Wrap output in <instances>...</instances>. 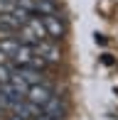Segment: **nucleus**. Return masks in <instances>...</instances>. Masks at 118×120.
I'll return each mask as SVG.
<instances>
[{
    "label": "nucleus",
    "mask_w": 118,
    "mask_h": 120,
    "mask_svg": "<svg viewBox=\"0 0 118 120\" xmlns=\"http://www.w3.org/2000/svg\"><path fill=\"white\" fill-rule=\"evenodd\" d=\"M42 22H44L47 37H49L52 42H59L64 34H67V25H64V20L59 17V12H52V15H42Z\"/></svg>",
    "instance_id": "nucleus-1"
},
{
    "label": "nucleus",
    "mask_w": 118,
    "mask_h": 120,
    "mask_svg": "<svg viewBox=\"0 0 118 120\" xmlns=\"http://www.w3.org/2000/svg\"><path fill=\"white\" fill-rule=\"evenodd\" d=\"M42 113H44L49 120H64V113H67V105H64V101L59 98L57 93L49 98V101L42 105Z\"/></svg>",
    "instance_id": "nucleus-4"
},
{
    "label": "nucleus",
    "mask_w": 118,
    "mask_h": 120,
    "mask_svg": "<svg viewBox=\"0 0 118 120\" xmlns=\"http://www.w3.org/2000/svg\"><path fill=\"white\" fill-rule=\"evenodd\" d=\"M5 120H25V118L17 115V113H8V118H5Z\"/></svg>",
    "instance_id": "nucleus-7"
},
{
    "label": "nucleus",
    "mask_w": 118,
    "mask_h": 120,
    "mask_svg": "<svg viewBox=\"0 0 118 120\" xmlns=\"http://www.w3.org/2000/svg\"><path fill=\"white\" fill-rule=\"evenodd\" d=\"M15 34H17V30H15V27L8 22V17L0 12V39H5V37H15Z\"/></svg>",
    "instance_id": "nucleus-6"
},
{
    "label": "nucleus",
    "mask_w": 118,
    "mask_h": 120,
    "mask_svg": "<svg viewBox=\"0 0 118 120\" xmlns=\"http://www.w3.org/2000/svg\"><path fill=\"white\" fill-rule=\"evenodd\" d=\"M32 120H49V118H47L44 113H42V115H37V118H32Z\"/></svg>",
    "instance_id": "nucleus-8"
},
{
    "label": "nucleus",
    "mask_w": 118,
    "mask_h": 120,
    "mask_svg": "<svg viewBox=\"0 0 118 120\" xmlns=\"http://www.w3.org/2000/svg\"><path fill=\"white\" fill-rule=\"evenodd\" d=\"M3 3H15V5H17V0H3Z\"/></svg>",
    "instance_id": "nucleus-9"
},
{
    "label": "nucleus",
    "mask_w": 118,
    "mask_h": 120,
    "mask_svg": "<svg viewBox=\"0 0 118 120\" xmlns=\"http://www.w3.org/2000/svg\"><path fill=\"white\" fill-rule=\"evenodd\" d=\"M54 96V86L49 83V81H42V83H35L27 88V93H25V98L32 103H37V105H44L49 98Z\"/></svg>",
    "instance_id": "nucleus-2"
},
{
    "label": "nucleus",
    "mask_w": 118,
    "mask_h": 120,
    "mask_svg": "<svg viewBox=\"0 0 118 120\" xmlns=\"http://www.w3.org/2000/svg\"><path fill=\"white\" fill-rule=\"evenodd\" d=\"M10 113H17V115H22L25 120H32V118L42 115V105H37V103H32V101H27V98H25V101H20Z\"/></svg>",
    "instance_id": "nucleus-5"
},
{
    "label": "nucleus",
    "mask_w": 118,
    "mask_h": 120,
    "mask_svg": "<svg viewBox=\"0 0 118 120\" xmlns=\"http://www.w3.org/2000/svg\"><path fill=\"white\" fill-rule=\"evenodd\" d=\"M32 47H35V52L39 54V56L44 59L47 64H57L59 59H62L57 42H52V39H42V42H37V44H32Z\"/></svg>",
    "instance_id": "nucleus-3"
}]
</instances>
